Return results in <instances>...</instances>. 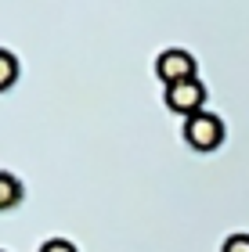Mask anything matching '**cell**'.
<instances>
[{
    "label": "cell",
    "mask_w": 249,
    "mask_h": 252,
    "mask_svg": "<svg viewBox=\"0 0 249 252\" xmlns=\"http://www.w3.org/2000/svg\"><path fill=\"white\" fill-rule=\"evenodd\" d=\"M220 252H249V234L246 231L228 234V238H224V245H220Z\"/></svg>",
    "instance_id": "6"
},
{
    "label": "cell",
    "mask_w": 249,
    "mask_h": 252,
    "mask_svg": "<svg viewBox=\"0 0 249 252\" xmlns=\"http://www.w3.org/2000/svg\"><path fill=\"white\" fill-rule=\"evenodd\" d=\"M184 141L191 148H199V152H213L220 141H224V123L217 112H195V116L184 119Z\"/></svg>",
    "instance_id": "1"
},
{
    "label": "cell",
    "mask_w": 249,
    "mask_h": 252,
    "mask_svg": "<svg viewBox=\"0 0 249 252\" xmlns=\"http://www.w3.org/2000/svg\"><path fill=\"white\" fill-rule=\"evenodd\" d=\"M163 97L180 116H195V112H202V105H206V87H202L199 76H191V79H180V83H170Z\"/></svg>",
    "instance_id": "2"
},
{
    "label": "cell",
    "mask_w": 249,
    "mask_h": 252,
    "mask_svg": "<svg viewBox=\"0 0 249 252\" xmlns=\"http://www.w3.org/2000/svg\"><path fill=\"white\" fill-rule=\"evenodd\" d=\"M155 72H159V79L166 87L180 83V79L195 76V58H191L184 47H166V51H159V58H155Z\"/></svg>",
    "instance_id": "3"
},
{
    "label": "cell",
    "mask_w": 249,
    "mask_h": 252,
    "mask_svg": "<svg viewBox=\"0 0 249 252\" xmlns=\"http://www.w3.org/2000/svg\"><path fill=\"white\" fill-rule=\"evenodd\" d=\"M22 180L11 173V169H0V209H11V205L22 202Z\"/></svg>",
    "instance_id": "4"
},
{
    "label": "cell",
    "mask_w": 249,
    "mask_h": 252,
    "mask_svg": "<svg viewBox=\"0 0 249 252\" xmlns=\"http://www.w3.org/2000/svg\"><path fill=\"white\" fill-rule=\"evenodd\" d=\"M18 79V58L7 47H0V90H7Z\"/></svg>",
    "instance_id": "5"
},
{
    "label": "cell",
    "mask_w": 249,
    "mask_h": 252,
    "mask_svg": "<svg viewBox=\"0 0 249 252\" xmlns=\"http://www.w3.org/2000/svg\"><path fill=\"white\" fill-rule=\"evenodd\" d=\"M40 252H76V245L69 238H47V242L40 245Z\"/></svg>",
    "instance_id": "7"
},
{
    "label": "cell",
    "mask_w": 249,
    "mask_h": 252,
    "mask_svg": "<svg viewBox=\"0 0 249 252\" xmlns=\"http://www.w3.org/2000/svg\"><path fill=\"white\" fill-rule=\"evenodd\" d=\"M0 252H4V249H0Z\"/></svg>",
    "instance_id": "8"
}]
</instances>
